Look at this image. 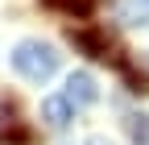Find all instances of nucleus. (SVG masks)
<instances>
[{
	"mask_svg": "<svg viewBox=\"0 0 149 145\" xmlns=\"http://www.w3.org/2000/svg\"><path fill=\"white\" fill-rule=\"evenodd\" d=\"M13 66H17V75H25L29 83H46V79H54V70H58V54L46 42L25 38L13 50Z\"/></svg>",
	"mask_w": 149,
	"mask_h": 145,
	"instance_id": "1",
	"label": "nucleus"
},
{
	"mask_svg": "<svg viewBox=\"0 0 149 145\" xmlns=\"http://www.w3.org/2000/svg\"><path fill=\"white\" fill-rule=\"evenodd\" d=\"M70 42L79 46L87 58H100V62H116L120 58L116 46L108 42V33H100V29H70Z\"/></svg>",
	"mask_w": 149,
	"mask_h": 145,
	"instance_id": "2",
	"label": "nucleus"
},
{
	"mask_svg": "<svg viewBox=\"0 0 149 145\" xmlns=\"http://www.w3.org/2000/svg\"><path fill=\"white\" fill-rule=\"evenodd\" d=\"M95 79H91L87 75V70H74V75L66 79V87H62V100L74 108V112H83V108H91V104H95Z\"/></svg>",
	"mask_w": 149,
	"mask_h": 145,
	"instance_id": "3",
	"label": "nucleus"
},
{
	"mask_svg": "<svg viewBox=\"0 0 149 145\" xmlns=\"http://www.w3.org/2000/svg\"><path fill=\"white\" fill-rule=\"evenodd\" d=\"M0 145H33V129L17 120L13 108H8V116H4V108H0Z\"/></svg>",
	"mask_w": 149,
	"mask_h": 145,
	"instance_id": "4",
	"label": "nucleus"
},
{
	"mask_svg": "<svg viewBox=\"0 0 149 145\" xmlns=\"http://www.w3.org/2000/svg\"><path fill=\"white\" fill-rule=\"evenodd\" d=\"M70 116H74V108H70L62 96H50V100H42V120L50 124V129H66V124H70Z\"/></svg>",
	"mask_w": 149,
	"mask_h": 145,
	"instance_id": "5",
	"label": "nucleus"
},
{
	"mask_svg": "<svg viewBox=\"0 0 149 145\" xmlns=\"http://www.w3.org/2000/svg\"><path fill=\"white\" fill-rule=\"evenodd\" d=\"M46 8H58V13H66V17H91L100 8V0H42Z\"/></svg>",
	"mask_w": 149,
	"mask_h": 145,
	"instance_id": "6",
	"label": "nucleus"
},
{
	"mask_svg": "<svg viewBox=\"0 0 149 145\" xmlns=\"http://www.w3.org/2000/svg\"><path fill=\"white\" fill-rule=\"evenodd\" d=\"M124 129H128V137H133V145H149V116L128 112L124 116Z\"/></svg>",
	"mask_w": 149,
	"mask_h": 145,
	"instance_id": "7",
	"label": "nucleus"
}]
</instances>
